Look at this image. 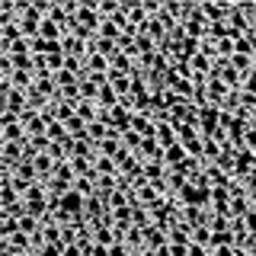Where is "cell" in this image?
Masks as SVG:
<instances>
[{
    "label": "cell",
    "instance_id": "obj_13",
    "mask_svg": "<svg viewBox=\"0 0 256 256\" xmlns=\"http://www.w3.org/2000/svg\"><path fill=\"white\" fill-rule=\"evenodd\" d=\"M240 250H246V253H253V256H256V234H250V237H246V244L240 246Z\"/></svg>",
    "mask_w": 256,
    "mask_h": 256
},
{
    "label": "cell",
    "instance_id": "obj_12",
    "mask_svg": "<svg viewBox=\"0 0 256 256\" xmlns=\"http://www.w3.org/2000/svg\"><path fill=\"white\" fill-rule=\"evenodd\" d=\"M244 224H246V230H250V234H256V208H250V212L244 214Z\"/></svg>",
    "mask_w": 256,
    "mask_h": 256
},
{
    "label": "cell",
    "instance_id": "obj_6",
    "mask_svg": "<svg viewBox=\"0 0 256 256\" xmlns=\"http://www.w3.org/2000/svg\"><path fill=\"white\" fill-rule=\"evenodd\" d=\"M80 100H86V102H96V100H100V86H96L90 77L80 80Z\"/></svg>",
    "mask_w": 256,
    "mask_h": 256
},
{
    "label": "cell",
    "instance_id": "obj_11",
    "mask_svg": "<svg viewBox=\"0 0 256 256\" xmlns=\"http://www.w3.org/2000/svg\"><path fill=\"white\" fill-rule=\"evenodd\" d=\"M118 10H122V6L112 4V0H102V4H100V16H102V20H112V16H116Z\"/></svg>",
    "mask_w": 256,
    "mask_h": 256
},
{
    "label": "cell",
    "instance_id": "obj_1",
    "mask_svg": "<svg viewBox=\"0 0 256 256\" xmlns=\"http://www.w3.org/2000/svg\"><path fill=\"white\" fill-rule=\"evenodd\" d=\"M144 246H150V250H164V246H170V237H166L164 228L148 224V228H144Z\"/></svg>",
    "mask_w": 256,
    "mask_h": 256
},
{
    "label": "cell",
    "instance_id": "obj_8",
    "mask_svg": "<svg viewBox=\"0 0 256 256\" xmlns=\"http://www.w3.org/2000/svg\"><path fill=\"white\" fill-rule=\"evenodd\" d=\"M74 189H77L84 198L96 196V176H84V180H77V182H74Z\"/></svg>",
    "mask_w": 256,
    "mask_h": 256
},
{
    "label": "cell",
    "instance_id": "obj_7",
    "mask_svg": "<svg viewBox=\"0 0 256 256\" xmlns=\"http://www.w3.org/2000/svg\"><path fill=\"white\" fill-rule=\"evenodd\" d=\"M96 176H118V164L112 157H100L96 160Z\"/></svg>",
    "mask_w": 256,
    "mask_h": 256
},
{
    "label": "cell",
    "instance_id": "obj_2",
    "mask_svg": "<svg viewBox=\"0 0 256 256\" xmlns=\"http://www.w3.org/2000/svg\"><path fill=\"white\" fill-rule=\"evenodd\" d=\"M93 240H96V244H100V246H116L118 244V237H116V224H93Z\"/></svg>",
    "mask_w": 256,
    "mask_h": 256
},
{
    "label": "cell",
    "instance_id": "obj_10",
    "mask_svg": "<svg viewBox=\"0 0 256 256\" xmlns=\"http://www.w3.org/2000/svg\"><path fill=\"white\" fill-rule=\"evenodd\" d=\"M100 36H102V38H112V42H118V38H122V29H118L112 20H102V26H100Z\"/></svg>",
    "mask_w": 256,
    "mask_h": 256
},
{
    "label": "cell",
    "instance_id": "obj_3",
    "mask_svg": "<svg viewBox=\"0 0 256 256\" xmlns=\"http://www.w3.org/2000/svg\"><path fill=\"white\" fill-rule=\"evenodd\" d=\"M157 144L160 148H173V144H180V134H176V128L170 118H164V122H157Z\"/></svg>",
    "mask_w": 256,
    "mask_h": 256
},
{
    "label": "cell",
    "instance_id": "obj_4",
    "mask_svg": "<svg viewBox=\"0 0 256 256\" xmlns=\"http://www.w3.org/2000/svg\"><path fill=\"white\" fill-rule=\"evenodd\" d=\"M112 70V61L102 58L100 52H90L86 54V74H109Z\"/></svg>",
    "mask_w": 256,
    "mask_h": 256
},
{
    "label": "cell",
    "instance_id": "obj_9",
    "mask_svg": "<svg viewBox=\"0 0 256 256\" xmlns=\"http://www.w3.org/2000/svg\"><path fill=\"white\" fill-rule=\"evenodd\" d=\"M192 244H198V246H208L212 250V228H192Z\"/></svg>",
    "mask_w": 256,
    "mask_h": 256
},
{
    "label": "cell",
    "instance_id": "obj_14",
    "mask_svg": "<svg viewBox=\"0 0 256 256\" xmlns=\"http://www.w3.org/2000/svg\"><path fill=\"white\" fill-rule=\"evenodd\" d=\"M234 250H237V256H253V253H246V250H240V246H234Z\"/></svg>",
    "mask_w": 256,
    "mask_h": 256
},
{
    "label": "cell",
    "instance_id": "obj_5",
    "mask_svg": "<svg viewBox=\"0 0 256 256\" xmlns=\"http://www.w3.org/2000/svg\"><path fill=\"white\" fill-rule=\"evenodd\" d=\"M186 157H189L186 144H173V148H166V150H164V164L170 166V170H176V166H180Z\"/></svg>",
    "mask_w": 256,
    "mask_h": 256
}]
</instances>
